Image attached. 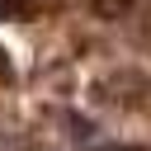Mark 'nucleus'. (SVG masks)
I'll use <instances>...</instances> for the list:
<instances>
[{"instance_id": "obj_2", "label": "nucleus", "mask_w": 151, "mask_h": 151, "mask_svg": "<svg viewBox=\"0 0 151 151\" xmlns=\"http://www.w3.org/2000/svg\"><path fill=\"white\" fill-rule=\"evenodd\" d=\"M99 151H137V146H99Z\"/></svg>"}, {"instance_id": "obj_1", "label": "nucleus", "mask_w": 151, "mask_h": 151, "mask_svg": "<svg viewBox=\"0 0 151 151\" xmlns=\"http://www.w3.org/2000/svg\"><path fill=\"white\" fill-rule=\"evenodd\" d=\"M28 0H0V14H24Z\"/></svg>"}]
</instances>
